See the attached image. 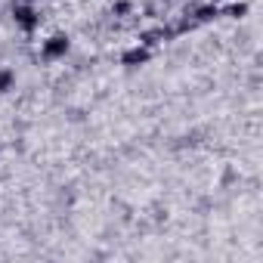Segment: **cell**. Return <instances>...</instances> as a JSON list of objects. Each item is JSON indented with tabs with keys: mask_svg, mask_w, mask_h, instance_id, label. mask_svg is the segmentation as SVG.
Masks as SVG:
<instances>
[{
	"mask_svg": "<svg viewBox=\"0 0 263 263\" xmlns=\"http://www.w3.org/2000/svg\"><path fill=\"white\" fill-rule=\"evenodd\" d=\"M248 13V4H232L229 10H226V16H232V19H241Z\"/></svg>",
	"mask_w": 263,
	"mask_h": 263,
	"instance_id": "6",
	"label": "cell"
},
{
	"mask_svg": "<svg viewBox=\"0 0 263 263\" xmlns=\"http://www.w3.org/2000/svg\"><path fill=\"white\" fill-rule=\"evenodd\" d=\"M130 10H134V7H130V4H127V0H118V4L111 7V13H115V16H127Z\"/></svg>",
	"mask_w": 263,
	"mask_h": 263,
	"instance_id": "7",
	"label": "cell"
},
{
	"mask_svg": "<svg viewBox=\"0 0 263 263\" xmlns=\"http://www.w3.org/2000/svg\"><path fill=\"white\" fill-rule=\"evenodd\" d=\"M65 53H68V37H65V34H53V37L44 44V50H41L44 59H59V56H65Z\"/></svg>",
	"mask_w": 263,
	"mask_h": 263,
	"instance_id": "2",
	"label": "cell"
},
{
	"mask_svg": "<svg viewBox=\"0 0 263 263\" xmlns=\"http://www.w3.org/2000/svg\"><path fill=\"white\" fill-rule=\"evenodd\" d=\"M211 4H217V0H211Z\"/></svg>",
	"mask_w": 263,
	"mask_h": 263,
	"instance_id": "9",
	"label": "cell"
},
{
	"mask_svg": "<svg viewBox=\"0 0 263 263\" xmlns=\"http://www.w3.org/2000/svg\"><path fill=\"white\" fill-rule=\"evenodd\" d=\"M13 19H16V25L22 28V31H34L37 25H41V16H37V10H31L28 4H16L13 7Z\"/></svg>",
	"mask_w": 263,
	"mask_h": 263,
	"instance_id": "1",
	"label": "cell"
},
{
	"mask_svg": "<svg viewBox=\"0 0 263 263\" xmlns=\"http://www.w3.org/2000/svg\"><path fill=\"white\" fill-rule=\"evenodd\" d=\"M149 47H143V44H137V47H130V50H124V56H121V62L124 65H146L149 62Z\"/></svg>",
	"mask_w": 263,
	"mask_h": 263,
	"instance_id": "3",
	"label": "cell"
},
{
	"mask_svg": "<svg viewBox=\"0 0 263 263\" xmlns=\"http://www.w3.org/2000/svg\"><path fill=\"white\" fill-rule=\"evenodd\" d=\"M220 16V10H217V4H204V7H195L192 10V19L201 25V22H214Z\"/></svg>",
	"mask_w": 263,
	"mask_h": 263,
	"instance_id": "4",
	"label": "cell"
},
{
	"mask_svg": "<svg viewBox=\"0 0 263 263\" xmlns=\"http://www.w3.org/2000/svg\"><path fill=\"white\" fill-rule=\"evenodd\" d=\"M161 41H167V37H164V28H152V31H143V34H140V44H143V47H155V44H161Z\"/></svg>",
	"mask_w": 263,
	"mask_h": 263,
	"instance_id": "5",
	"label": "cell"
},
{
	"mask_svg": "<svg viewBox=\"0 0 263 263\" xmlns=\"http://www.w3.org/2000/svg\"><path fill=\"white\" fill-rule=\"evenodd\" d=\"M13 84V71L10 68H0V90H7Z\"/></svg>",
	"mask_w": 263,
	"mask_h": 263,
	"instance_id": "8",
	"label": "cell"
}]
</instances>
